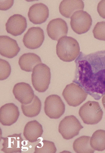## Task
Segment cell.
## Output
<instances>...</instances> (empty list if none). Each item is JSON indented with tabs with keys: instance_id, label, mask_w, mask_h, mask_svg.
Instances as JSON below:
<instances>
[{
	"instance_id": "1",
	"label": "cell",
	"mask_w": 105,
	"mask_h": 153,
	"mask_svg": "<svg viewBox=\"0 0 105 153\" xmlns=\"http://www.w3.org/2000/svg\"><path fill=\"white\" fill-rule=\"evenodd\" d=\"M73 81L95 100L105 94V50L86 55L80 52Z\"/></svg>"
},
{
	"instance_id": "2",
	"label": "cell",
	"mask_w": 105,
	"mask_h": 153,
	"mask_svg": "<svg viewBox=\"0 0 105 153\" xmlns=\"http://www.w3.org/2000/svg\"><path fill=\"white\" fill-rule=\"evenodd\" d=\"M80 51L79 45L75 39L64 36L58 40L56 53L61 60L67 62L74 61L78 57Z\"/></svg>"
},
{
	"instance_id": "3",
	"label": "cell",
	"mask_w": 105,
	"mask_h": 153,
	"mask_svg": "<svg viewBox=\"0 0 105 153\" xmlns=\"http://www.w3.org/2000/svg\"><path fill=\"white\" fill-rule=\"evenodd\" d=\"M50 69L44 64L36 65L33 69L32 74L33 86L36 91L43 93L47 91L50 84Z\"/></svg>"
},
{
	"instance_id": "4",
	"label": "cell",
	"mask_w": 105,
	"mask_h": 153,
	"mask_svg": "<svg viewBox=\"0 0 105 153\" xmlns=\"http://www.w3.org/2000/svg\"><path fill=\"white\" fill-rule=\"evenodd\" d=\"M103 112L99 103L88 101L80 108L79 115L84 124L93 125L98 123L102 119Z\"/></svg>"
},
{
	"instance_id": "5",
	"label": "cell",
	"mask_w": 105,
	"mask_h": 153,
	"mask_svg": "<svg viewBox=\"0 0 105 153\" xmlns=\"http://www.w3.org/2000/svg\"><path fill=\"white\" fill-rule=\"evenodd\" d=\"M88 94L83 88L74 82L67 85L62 93L67 104L73 107L80 105L86 99Z\"/></svg>"
},
{
	"instance_id": "6",
	"label": "cell",
	"mask_w": 105,
	"mask_h": 153,
	"mask_svg": "<svg viewBox=\"0 0 105 153\" xmlns=\"http://www.w3.org/2000/svg\"><path fill=\"white\" fill-rule=\"evenodd\" d=\"M83 128L78 119L72 115L66 116L60 122L58 131L64 139L68 140L77 136Z\"/></svg>"
},
{
	"instance_id": "7",
	"label": "cell",
	"mask_w": 105,
	"mask_h": 153,
	"mask_svg": "<svg viewBox=\"0 0 105 153\" xmlns=\"http://www.w3.org/2000/svg\"><path fill=\"white\" fill-rule=\"evenodd\" d=\"M65 104L61 98L57 95H51L46 98L44 110L46 115L52 119H58L65 111Z\"/></svg>"
},
{
	"instance_id": "8",
	"label": "cell",
	"mask_w": 105,
	"mask_h": 153,
	"mask_svg": "<svg viewBox=\"0 0 105 153\" xmlns=\"http://www.w3.org/2000/svg\"><path fill=\"white\" fill-rule=\"evenodd\" d=\"M92 19L87 12L80 10L75 12L71 18L70 25L73 31L77 34H84L89 30L92 25Z\"/></svg>"
},
{
	"instance_id": "9",
	"label": "cell",
	"mask_w": 105,
	"mask_h": 153,
	"mask_svg": "<svg viewBox=\"0 0 105 153\" xmlns=\"http://www.w3.org/2000/svg\"><path fill=\"white\" fill-rule=\"evenodd\" d=\"M44 33L41 28L32 27L28 29L23 39V42L26 48L31 49L38 48L44 40Z\"/></svg>"
},
{
	"instance_id": "10",
	"label": "cell",
	"mask_w": 105,
	"mask_h": 153,
	"mask_svg": "<svg viewBox=\"0 0 105 153\" xmlns=\"http://www.w3.org/2000/svg\"><path fill=\"white\" fill-rule=\"evenodd\" d=\"M13 93L15 98L22 104L30 103L35 96L34 92L29 84L24 82H19L13 88Z\"/></svg>"
},
{
	"instance_id": "11",
	"label": "cell",
	"mask_w": 105,
	"mask_h": 153,
	"mask_svg": "<svg viewBox=\"0 0 105 153\" xmlns=\"http://www.w3.org/2000/svg\"><path fill=\"white\" fill-rule=\"evenodd\" d=\"M19 111L17 106L12 103H8L0 109V122L4 126H11L17 121Z\"/></svg>"
},
{
	"instance_id": "12",
	"label": "cell",
	"mask_w": 105,
	"mask_h": 153,
	"mask_svg": "<svg viewBox=\"0 0 105 153\" xmlns=\"http://www.w3.org/2000/svg\"><path fill=\"white\" fill-rule=\"evenodd\" d=\"M47 31L49 37L58 41L63 36L67 35L68 27L67 23L61 18L52 20L47 26Z\"/></svg>"
},
{
	"instance_id": "13",
	"label": "cell",
	"mask_w": 105,
	"mask_h": 153,
	"mask_svg": "<svg viewBox=\"0 0 105 153\" xmlns=\"http://www.w3.org/2000/svg\"><path fill=\"white\" fill-rule=\"evenodd\" d=\"M6 30L14 36L20 35L27 27V22L24 16L15 14L9 18L6 24Z\"/></svg>"
},
{
	"instance_id": "14",
	"label": "cell",
	"mask_w": 105,
	"mask_h": 153,
	"mask_svg": "<svg viewBox=\"0 0 105 153\" xmlns=\"http://www.w3.org/2000/svg\"><path fill=\"white\" fill-rule=\"evenodd\" d=\"M28 16L30 21L35 25L41 24L47 20L49 16V10L43 3H35L30 8Z\"/></svg>"
},
{
	"instance_id": "15",
	"label": "cell",
	"mask_w": 105,
	"mask_h": 153,
	"mask_svg": "<svg viewBox=\"0 0 105 153\" xmlns=\"http://www.w3.org/2000/svg\"><path fill=\"white\" fill-rule=\"evenodd\" d=\"M20 51L17 42L7 36H0V53L6 58L12 59L17 55Z\"/></svg>"
},
{
	"instance_id": "16",
	"label": "cell",
	"mask_w": 105,
	"mask_h": 153,
	"mask_svg": "<svg viewBox=\"0 0 105 153\" xmlns=\"http://www.w3.org/2000/svg\"><path fill=\"white\" fill-rule=\"evenodd\" d=\"M3 142L1 151L6 153H21L24 142L21 134H15L2 137Z\"/></svg>"
},
{
	"instance_id": "17",
	"label": "cell",
	"mask_w": 105,
	"mask_h": 153,
	"mask_svg": "<svg viewBox=\"0 0 105 153\" xmlns=\"http://www.w3.org/2000/svg\"><path fill=\"white\" fill-rule=\"evenodd\" d=\"M43 133V129L41 124L37 120L28 122L25 126L23 134L26 140L30 142L37 141Z\"/></svg>"
},
{
	"instance_id": "18",
	"label": "cell",
	"mask_w": 105,
	"mask_h": 153,
	"mask_svg": "<svg viewBox=\"0 0 105 153\" xmlns=\"http://www.w3.org/2000/svg\"><path fill=\"white\" fill-rule=\"evenodd\" d=\"M84 6L82 1H63L59 6V11L62 16L69 18L75 12L83 10Z\"/></svg>"
},
{
	"instance_id": "19",
	"label": "cell",
	"mask_w": 105,
	"mask_h": 153,
	"mask_svg": "<svg viewBox=\"0 0 105 153\" xmlns=\"http://www.w3.org/2000/svg\"><path fill=\"white\" fill-rule=\"evenodd\" d=\"M41 63L40 57L33 53H29L23 54L19 58V65L22 71L31 72L35 66Z\"/></svg>"
},
{
	"instance_id": "20",
	"label": "cell",
	"mask_w": 105,
	"mask_h": 153,
	"mask_svg": "<svg viewBox=\"0 0 105 153\" xmlns=\"http://www.w3.org/2000/svg\"><path fill=\"white\" fill-rule=\"evenodd\" d=\"M41 103L38 96L35 95L32 101L27 105L22 104L21 108L23 114L28 117H33L40 113Z\"/></svg>"
},
{
	"instance_id": "21",
	"label": "cell",
	"mask_w": 105,
	"mask_h": 153,
	"mask_svg": "<svg viewBox=\"0 0 105 153\" xmlns=\"http://www.w3.org/2000/svg\"><path fill=\"white\" fill-rule=\"evenodd\" d=\"M90 137L84 136L75 139L73 142V149L76 153H94V149L90 144Z\"/></svg>"
},
{
	"instance_id": "22",
	"label": "cell",
	"mask_w": 105,
	"mask_h": 153,
	"mask_svg": "<svg viewBox=\"0 0 105 153\" xmlns=\"http://www.w3.org/2000/svg\"><path fill=\"white\" fill-rule=\"evenodd\" d=\"M91 147L94 150L103 151L105 150V131L99 129L93 134L90 140Z\"/></svg>"
},
{
	"instance_id": "23",
	"label": "cell",
	"mask_w": 105,
	"mask_h": 153,
	"mask_svg": "<svg viewBox=\"0 0 105 153\" xmlns=\"http://www.w3.org/2000/svg\"><path fill=\"white\" fill-rule=\"evenodd\" d=\"M57 150L54 142L43 140L36 146L34 153H55Z\"/></svg>"
},
{
	"instance_id": "24",
	"label": "cell",
	"mask_w": 105,
	"mask_h": 153,
	"mask_svg": "<svg viewBox=\"0 0 105 153\" xmlns=\"http://www.w3.org/2000/svg\"><path fill=\"white\" fill-rule=\"evenodd\" d=\"M93 33L95 38L105 41V22H98L95 26Z\"/></svg>"
},
{
	"instance_id": "25",
	"label": "cell",
	"mask_w": 105,
	"mask_h": 153,
	"mask_svg": "<svg viewBox=\"0 0 105 153\" xmlns=\"http://www.w3.org/2000/svg\"><path fill=\"white\" fill-rule=\"evenodd\" d=\"M1 75L0 79L4 80L7 79L10 75L11 68L10 65L7 61L1 59Z\"/></svg>"
},
{
	"instance_id": "26",
	"label": "cell",
	"mask_w": 105,
	"mask_h": 153,
	"mask_svg": "<svg viewBox=\"0 0 105 153\" xmlns=\"http://www.w3.org/2000/svg\"><path fill=\"white\" fill-rule=\"evenodd\" d=\"M97 11L101 17L105 19V1H101L98 3Z\"/></svg>"
},
{
	"instance_id": "27",
	"label": "cell",
	"mask_w": 105,
	"mask_h": 153,
	"mask_svg": "<svg viewBox=\"0 0 105 153\" xmlns=\"http://www.w3.org/2000/svg\"><path fill=\"white\" fill-rule=\"evenodd\" d=\"M1 2H1V10H6L11 7L14 4V1H3Z\"/></svg>"
},
{
	"instance_id": "28",
	"label": "cell",
	"mask_w": 105,
	"mask_h": 153,
	"mask_svg": "<svg viewBox=\"0 0 105 153\" xmlns=\"http://www.w3.org/2000/svg\"><path fill=\"white\" fill-rule=\"evenodd\" d=\"M102 102L104 107L105 109V94L103 96L102 99Z\"/></svg>"
}]
</instances>
